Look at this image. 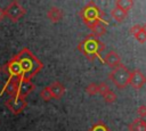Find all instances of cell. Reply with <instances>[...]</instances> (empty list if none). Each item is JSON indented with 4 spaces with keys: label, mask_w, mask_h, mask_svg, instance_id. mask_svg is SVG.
<instances>
[{
    "label": "cell",
    "mask_w": 146,
    "mask_h": 131,
    "mask_svg": "<svg viewBox=\"0 0 146 131\" xmlns=\"http://www.w3.org/2000/svg\"><path fill=\"white\" fill-rule=\"evenodd\" d=\"M40 97L44 100V101H49L50 99H52V96H51V92L49 90V87H44L41 91H40Z\"/></svg>",
    "instance_id": "cell-21"
},
{
    "label": "cell",
    "mask_w": 146,
    "mask_h": 131,
    "mask_svg": "<svg viewBox=\"0 0 146 131\" xmlns=\"http://www.w3.org/2000/svg\"><path fill=\"white\" fill-rule=\"evenodd\" d=\"M97 21H98V22H100V23H103V24H105L106 26H107V24L110 23L108 16H107V15H106V13H105L104 10H102V9H99V11H98Z\"/></svg>",
    "instance_id": "cell-22"
},
{
    "label": "cell",
    "mask_w": 146,
    "mask_h": 131,
    "mask_svg": "<svg viewBox=\"0 0 146 131\" xmlns=\"http://www.w3.org/2000/svg\"><path fill=\"white\" fill-rule=\"evenodd\" d=\"M137 114H138V116H139L140 118L146 117V106H144V105L139 106V107L137 108Z\"/></svg>",
    "instance_id": "cell-25"
},
{
    "label": "cell",
    "mask_w": 146,
    "mask_h": 131,
    "mask_svg": "<svg viewBox=\"0 0 146 131\" xmlns=\"http://www.w3.org/2000/svg\"><path fill=\"white\" fill-rule=\"evenodd\" d=\"M6 17V13H5V9L0 8V22L3 21V18Z\"/></svg>",
    "instance_id": "cell-27"
},
{
    "label": "cell",
    "mask_w": 146,
    "mask_h": 131,
    "mask_svg": "<svg viewBox=\"0 0 146 131\" xmlns=\"http://www.w3.org/2000/svg\"><path fill=\"white\" fill-rule=\"evenodd\" d=\"M141 28H143V30H144V31L146 32V23H145V24H144V25L141 26Z\"/></svg>",
    "instance_id": "cell-28"
},
{
    "label": "cell",
    "mask_w": 146,
    "mask_h": 131,
    "mask_svg": "<svg viewBox=\"0 0 146 131\" xmlns=\"http://www.w3.org/2000/svg\"><path fill=\"white\" fill-rule=\"evenodd\" d=\"M107 77L117 89H124L129 84L130 71L128 69V67L125 65L120 64L119 66L112 68V71L108 73Z\"/></svg>",
    "instance_id": "cell-3"
},
{
    "label": "cell",
    "mask_w": 146,
    "mask_h": 131,
    "mask_svg": "<svg viewBox=\"0 0 146 131\" xmlns=\"http://www.w3.org/2000/svg\"><path fill=\"white\" fill-rule=\"evenodd\" d=\"M132 7H133V1L132 0H116L115 1V8L121 9L125 13H128Z\"/></svg>",
    "instance_id": "cell-17"
},
{
    "label": "cell",
    "mask_w": 146,
    "mask_h": 131,
    "mask_svg": "<svg viewBox=\"0 0 146 131\" xmlns=\"http://www.w3.org/2000/svg\"><path fill=\"white\" fill-rule=\"evenodd\" d=\"M98 11L99 8L98 6L94 2V1H89L81 10H80V17L82 19V22L89 26L92 23L97 22V17H98Z\"/></svg>",
    "instance_id": "cell-4"
},
{
    "label": "cell",
    "mask_w": 146,
    "mask_h": 131,
    "mask_svg": "<svg viewBox=\"0 0 146 131\" xmlns=\"http://www.w3.org/2000/svg\"><path fill=\"white\" fill-rule=\"evenodd\" d=\"M133 36H135V39H136L139 43H145V42H146V32H145L143 28H140V31L137 32Z\"/></svg>",
    "instance_id": "cell-23"
},
{
    "label": "cell",
    "mask_w": 146,
    "mask_h": 131,
    "mask_svg": "<svg viewBox=\"0 0 146 131\" xmlns=\"http://www.w3.org/2000/svg\"><path fill=\"white\" fill-rule=\"evenodd\" d=\"M5 13H6V17H8L13 23H17L26 14V9L18 1L14 0L9 2V5L6 7Z\"/></svg>",
    "instance_id": "cell-5"
},
{
    "label": "cell",
    "mask_w": 146,
    "mask_h": 131,
    "mask_svg": "<svg viewBox=\"0 0 146 131\" xmlns=\"http://www.w3.org/2000/svg\"><path fill=\"white\" fill-rule=\"evenodd\" d=\"M1 71H6L8 73V77L9 79H21L23 77V71H22V67L18 63V60L16 59V57L14 56L10 60H8L2 67H1Z\"/></svg>",
    "instance_id": "cell-6"
},
{
    "label": "cell",
    "mask_w": 146,
    "mask_h": 131,
    "mask_svg": "<svg viewBox=\"0 0 146 131\" xmlns=\"http://www.w3.org/2000/svg\"><path fill=\"white\" fill-rule=\"evenodd\" d=\"M15 57L22 67L23 77L26 80H31L43 68L42 62L39 60L29 48H23Z\"/></svg>",
    "instance_id": "cell-1"
},
{
    "label": "cell",
    "mask_w": 146,
    "mask_h": 131,
    "mask_svg": "<svg viewBox=\"0 0 146 131\" xmlns=\"http://www.w3.org/2000/svg\"><path fill=\"white\" fill-rule=\"evenodd\" d=\"M89 131H111V130L108 129V126L104 122L99 121V122L95 123L94 125H91V128L89 129Z\"/></svg>",
    "instance_id": "cell-19"
},
{
    "label": "cell",
    "mask_w": 146,
    "mask_h": 131,
    "mask_svg": "<svg viewBox=\"0 0 146 131\" xmlns=\"http://www.w3.org/2000/svg\"><path fill=\"white\" fill-rule=\"evenodd\" d=\"M129 131H146V121L143 118H136L128 125Z\"/></svg>",
    "instance_id": "cell-15"
},
{
    "label": "cell",
    "mask_w": 146,
    "mask_h": 131,
    "mask_svg": "<svg viewBox=\"0 0 146 131\" xmlns=\"http://www.w3.org/2000/svg\"><path fill=\"white\" fill-rule=\"evenodd\" d=\"M88 28L91 31V34L97 39H99L100 36H103L106 33V25L100 23V22H98V21L92 23L91 25H89Z\"/></svg>",
    "instance_id": "cell-12"
},
{
    "label": "cell",
    "mask_w": 146,
    "mask_h": 131,
    "mask_svg": "<svg viewBox=\"0 0 146 131\" xmlns=\"http://www.w3.org/2000/svg\"><path fill=\"white\" fill-rule=\"evenodd\" d=\"M102 97L104 98V100H105L107 104H113V103H115V100H116V95H115V92L112 91L111 89H110L108 91H106Z\"/></svg>",
    "instance_id": "cell-18"
},
{
    "label": "cell",
    "mask_w": 146,
    "mask_h": 131,
    "mask_svg": "<svg viewBox=\"0 0 146 131\" xmlns=\"http://www.w3.org/2000/svg\"><path fill=\"white\" fill-rule=\"evenodd\" d=\"M102 60H103V63L105 65H107L111 68H114V67L119 66L120 64H122L120 55L116 51H114V50H110L108 52H106V55L103 57Z\"/></svg>",
    "instance_id": "cell-10"
},
{
    "label": "cell",
    "mask_w": 146,
    "mask_h": 131,
    "mask_svg": "<svg viewBox=\"0 0 146 131\" xmlns=\"http://www.w3.org/2000/svg\"><path fill=\"white\" fill-rule=\"evenodd\" d=\"M86 92L89 95V96H95L98 93V84L95 83V82H91L87 85L86 88Z\"/></svg>",
    "instance_id": "cell-20"
},
{
    "label": "cell",
    "mask_w": 146,
    "mask_h": 131,
    "mask_svg": "<svg viewBox=\"0 0 146 131\" xmlns=\"http://www.w3.org/2000/svg\"><path fill=\"white\" fill-rule=\"evenodd\" d=\"M110 90V87L105 83V82H100L99 84H98V93H100V96H103L106 91H108Z\"/></svg>",
    "instance_id": "cell-24"
},
{
    "label": "cell",
    "mask_w": 146,
    "mask_h": 131,
    "mask_svg": "<svg viewBox=\"0 0 146 131\" xmlns=\"http://www.w3.org/2000/svg\"><path fill=\"white\" fill-rule=\"evenodd\" d=\"M5 106L14 115H17V114L22 113L26 108L27 101L25 100V98H19L17 96H15V97H9V99H7L5 101Z\"/></svg>",
    "instance_id": "cell-7"
},
{
    "label": "cell",
    "mask_w": 146,
    "mask_h": 131,
    "mask_svg": "<svg viewBox=\"0 0 146 131\" xmlns=\"http://www.w3.org/2000/svg\"><path fill=\"white\" fill-rule=\"evenodd\" d=\"M48 87H49V90H50V92H51L52 98H55V99L62 98L63 95L65 93V87H64L60 82H58V81L52 82V83H51L50 85H48Z\"/></svg>",
    "instance_id": "cell-13"
},
{
    "label": "cell",
    "mask_w": 146,
    "mask_h": 131,
    "mask_svg": "<svg viewBox=\"0 0 146 131\" xmlns=\"http://www.w3.org/2000/svg\"><path fill=\"white\" fill-rule=\"evenodd\" d=\"M111 17L115 21V22H117V23H122L125 18H127V16H128V13H125V11H123V10H121V9H117V8H113L112 10H111Z\"/></svg>",
    "instance_id": "cell-16"
},
{
    "label": "cell",
    "mask_w": 146,
    "mask_h": 131,
    "mask_svg": "<svg viewBox=\"0 0 146 131\" xmlns=\"http://www.w3.org/2000/svg\"><path fill=\"white\" fill-rule=\"evenodd\" d=\"M17 82H18V79H15V77L9 79L8 77L2 90L0 91V96H2L3 93H7V95H9V97H15L17 93Z\"/></svg>",
    "instance_id": "cell-11"
},
{
    "label": "cell",
    "mask_w": 146,
    "mask_h": 131,
    "mask_svg": "<svg viewBox=\"0 0 146 131\" xmlns=\"http://www.w3.org/2000/svg\"><path fill=\"white\" fill-rule=\"evenodd\" d=\"M35 89L34 83L31 82V80H26L24 77L18 79L17 82V93L16 96L19 98H25L27 95H30Z\"/></svg>",
    "instance_id": "cell-8"
},
{
    "label": "cell",
    "mask_w": 146,
    "mask_h": 131,
    "mask_svg": "<svg viewBox=\"0 0 146 131\" xmlns=\"http://www.w3.org/2000/svg\"><path fill=\"white\" fill-rule=\"evenodd\" d=\"M140 28H141V25L136 24V25H133V26L130 28V33H131L132 35H135L137 32H139V31H140Z\"/></svg>",
    "instance_id": "cell-26"
},
{
    "label": "cell",
    "mask_w": 146,
    "mask_h": 131,
    "mask_svg": "<svg viewBox=\"0 0 146 131\" xmlns=\"http://www.w3.org/2000/svg\"><path fill=\"white\" fill-rule=\"evenodd\" d=\"M47 17L49 18L50 22L52 23H57L59 21H62V18L64 17V13L57 8V7H51L48 11H47Z\"/></svg>",
    "instance_id": "cell-14"
},
{
    "label": "cell",
    "mask_w": 146,
    "mask_h": 131,
    "mask_svg": "<svg viewBox=\"0 0 146 131\" xmlns=\"http://www.w3.org/2000/svg\"><path fill=\"white\" fill-rule=\"evenodd\" d=\"M79 50L82 52L89 60H94L99 57V55L105 50V43L100 41V39L95 38L92 34L87 35L80 43Z\"/></svg>",
    "instance_id": "cell-2"
},
{
    "label": "cell",
    "mask_w": 146,
    "mask_h": 131,
    "mask_svg": "<svg viewBox=\"0 0 146 131\" xmlns=\"http://www.w3.org/2000/svg\"><path fill=\"white\" fill-rule=\"evenodd\" d=\"M0 72H1V66H0Z\"/></svg>",
    "instance_id": "cell-29"
},
{
    "label": "cell",
    "mask_w": 146,
    "mask_h": 131,
    "mask_svg": "<svg viewBox=\"0 0 146 131\" xmlns=\"http://www.w3.org/2000/svg\"><path fill=\"white\" fill-rule=\"evenodd\" d=\"M145 83H146V76L141 73L140 69H133L132 72H130L129 84L135 90H139Z\"/></svg>",
    "instance_id": "cell-9"
}]
</instances>
